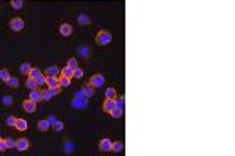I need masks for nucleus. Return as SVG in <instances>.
<instances>
[{"label":"nucleus","instance_id":"obj_1","mask_svg":"<svg viewBox=\"0 0 235 156\" xmlns=\"http://www.w3.org/2000/svg\"><path fill=\"white\" fill-rule=\"evenodd\" d=\"M111 42V35L107 31V30H100L97 35H96V44L97 45H107Z\"/></svg>","mask_w":235,"mask_h":156},{"label":"nucleus","instance_id":"obj_2","mask_svg":"<svg viewBox=\"0 0 235 156\" xmlns=\"http://www.w3.org/2000/svg\"><path fill=\"white\" fill-rule=\"evenodd\" d=\"M104 83H105V78H104L102 73H94V75L89 78V84H91L92 88H102Z\"/></svg>","mask_w":235,"mask_h":156},{"label":"nucleus","instance_id":"obj_3","mask_svg":"<svg viewBox=\"0 0 235 156\" xmlns=\"http://www.w3.org/2000/svg\"><path fill=\"white\" fill-rule=\"evenodd\" d=\"M8 25H10V28H11L13 31H20V30H24V27H25V23H24V20H22L20 17L11 19Z\"/></svg>","mask_w":235,"mask_h":156},{"label":"nucleus","instance_id":"obj_4","mask_svg":"<svg viewBox=\"0 0 235 156\" xmlns=\"http://www.w3.org/2000/svg\"><path fill=\"white\" fill-rule=\"evenodd\" d=\"M28 147H30V142H28L25 138H19V139L16 141V150H17V151H27Z\"/></svg>","mask_w":235,"mask_h":156},{"label":"nucleus","instance_id":"obj_5","mask_svg":"<svg viewBox=\"0 0 235 156\" xmlns=\"http://www.w3.org/2000/svg\"><path fill=\"white\" fill-rule=\"evenodd\" d=\"M72 25H70V23H61L60 25V28H58V31H60V35L61 36H70V35H72Z\"/></svg>","mask_w":235,"mask_h":156},{"label":"nucleus","instance_id":"obj_6","mask_svg":"<svg viewBox=\"0 0 235 156\" xmlns=\"http://www.w3.org/2000/svg\"><path fill=\"white\" fill-rule=\"evenodd\" d=\"M22 108L25 109V113H35L36 111V101H33V100H24V103H22Z\"/></svg>","mask_w":235,"mask_h":156},{"label":"nucleus","instance_id":"obj_7","mask_svg":"<svg viewBox=\"0 0 235 156\" xmlns=\"http://www.w3.org/2000/svg\"><path fill=\"white\" fill-rule=\"evenodd\" d=\"M111 145H113V142H111L108 138H104V139H100V142H99V148H100L102 151H111Z\"/></svg>","mask_w":235,"mask_h":156},{"label":"nucleus","instance_id":"obj_8","mask_svg":"<svg viewBox=\"0 0 235 156\" xmlns=\"http://www.w3.org/2000/svg\"><path fill=\"white\" fill-rule=\"evenodd\" d=\"M45 84L49 88L58 86V76H55V75H45Z\"/></svg>","mask_w":235,"mask_h":156},{"label":"nucleus","instance_id":"obj_9","mask_svg":"<svg viewBox=\"0 0 235 156\" xmlns=\"http://www.w3.org/2000/svg\"><path fill=\"white\" fill-rule=\"evenodd\" d=\"M14 126H16V129H19V131H25V129L28 128V123H27L25 119H17Z\"/></svg>","mask_w":235,"mask_h":156},{"label":"nucleus","instance_id":"obj_10","mask_svg":"<svg viewBox=\"0 0 235 156\" xmlns=\"http://www.w3.org/2000/svg\"><path fill=\"white\" fill-rule=\"evenodd\" d=\"M114 108H116V106H114V100L107 98V100L104 101V111H105V113H108V114H110Z\"/></svg>","mask_w":235,"mask_h":156},{"label":"nucleus","instance_id":"obj_11","mask_svg":"<svg viewBox=\"0 0 235 156\" xmlns=\"http://www.w3.org/2000/svg\"><path fill=\"white\" fill-rule=\"evenodd\" d=\"M82 91H83V94H85V97H92V94H94V88L89 84V83H86L83 88H82Z\"/></svg>","mask_w":235,"mask_h":156},{"label":"nucleus","instance_id":"obj_12","mask_svg":"<svg viewBox=\"0 0 235 156\" xmlns=\"http://www.w3.org/2000/svg\"><path fill=\"white\" fill-rule=\"evenodd\" d=\"M30 100H33V101H39V100H42L41 91H38V89H33V91H30Z\"/></svg>","mask_w":235,"mask_h":156},{"label":"nucleus","instance_id":"obj_13","mask_svg":"<svg viewBox=\"0 0 235 156\" xmlns=\"http://www.w3.org/2000/svg\"><path fill=\"white\" fill-rule=\"evenodd\" d=\"M19 70H20V73H22V75H28V73H30V70H32L30 63H22V64H20V67H19Z\"/></svg>","mask_w":235,"mask_h":156},{"label":"nucleus","instance_id":"obj_14","mask_svg":"<svg viewBox=\"0 0 235 156\" xmlns=\"http://www.w3.org/2000/svg\"><path fill=\"white\" fill-rule=\"evenodd\" d=\"M61 76H66V78H74V69H70V67H63L61 70Z\"/></svg>","mask_w":235,"mask_h":156},{"label":"nucleus","instance_id":"obj_15","mask_svg":"<svg viewBox=\"0 0 235 156\" xmlns=\"http://www.w3.org/2000/svg\"><path fill=\"white\" fill-rule=\"evenodd\" d=\"M61 73V70L57 67V66H52V67H47L45 69V75H55V76H58Z\"/></svg>","mask_w":235,"mask_h":156},{"label":"nucleus","instance_id":"obj_16","mask_svg":"<svg viewBox=\"0 0 235 156\" xmlns=\"http://www.w3.org/2000/svg\"><path fill=\"white\" fill-rule=\"evenodd\" d=\"M69 84H70V78H66V76L58 78V86L60 88H69Z\"/></svg>","mask_w":235,"mask_h":156},{"label":"nucleus","instance_id":"obj_17","mask_svg":"<svg viewBox=\"0 0 235 156\" xmlns=\"http://www.w3.org/2000/svg\"><path fill=\"white\" fill-rule=\"evenodd\" d=\"M122 150H124V144H122L121 141L113 142V145H111V151H114V153H119V151H122Z\"/></svg>","mask_w":235,"mask_h":156},{"label":"nucleus","instance_id":"obj_18","mask_svg":"<svg viewBox=\"0 0 235 156\" xmlns=\"http://www.w3.org/2000/svg\"><path fill=\"white\" fill-rule=\"evenodd\" d=\"M49 128H50L49 120H41V122L38 123V129H39V131H47Z\"/></svg>","mask_w":235,"mask_h":156},{"label":"nucleus","instance_id":"obj_19","mask_svg":"<svg viewBox=\"0 0 235 156\" xmlns=\"http://www.w3.org/2000/svg\"><path fill=\"white\" fill-rule=\"evenodd\" d=\"M5 83H6L8 88H17L19 86V80H17V78H14V76H10Z\"/></svg>","mask_w":235,"mask_h":156},{"label":"nucleus","instance_id":"obj_20","mask_svg":"<svg viewBox=\"0 0 235 156\" xmlns=\"http://www.w3.org/2000/svg\"><path fill=\"white\" fill-rule=\"evenodd\" d=\"M105 98H110V100H114V98H116V91H114V88H107V89H105Z\"/></svg>","mask_w":235,"mask_h":156},{"label":"nucleus","instance_id":"obj_21","mask_svg":"<svg viewBox=\"0 0 235 156\" xmlns=\"http://www.w3.org/2000/svg\"><path fill=\"white\" fill-rule=\"evenodd\" d=\"M10 5H11L13 10H20L24 6V0H11Z\"/></svg>","mask_w":235,"mask_h":156},{"label":"nucleus","instance_id":"obj_22","mask_svg":"<svg viewBox=\"0 0 235 156\" xmlns=\"http://www.w3.org/2000/svg\"><path fill=\"white\" fill-rule=\"evenodd\" d=\"M25 86H27V88H28L30 91H33V89H36V88H38V84H36V81L33 80V78H30V76H28V80L25 81Z\"/></svg>","mask_w":235,"mask_h":156},{"label":"nucleus","instance_id":"obj_23","mask_svg":"<svg viewBox=\"0 0 235 156\" xmlns=\"http://www.w3.org/2000/svg\"><path fill=\"white\" fill-rule=\"evenodd\" d=\"M122 114H124V111H122L121 108H114V109L110 113V116H113L114 119H119V117H122Z\"/></svg>","mask_w":235,"mask_h":156},{"label":"nucleus","instance_id":"obj_24","mask_svg":"<svg viewBox=\"0 0 235 156\" xmlns=\"http://www.w3.org/2000/svg\"><path fill=\"white\" fill-rule=\"evenodd\" d=\"M41 75V70L38 69V67H32V70H30V73H28V76L30 78H33V80H36V78Z\"/></svg>","mask_w":235,"mask_h":156},{"label":"nucleus","instance_id":"obj_25","mask_svg":"<svg viewBox=\"0 0 235 156\" xmlns=\"http://www.w3.org/2000/svg\"><path fill=\"white\" fill-rule=\"evenodd\" d=\"M11 75H10V72L6 70V69H0V80H3V81H6L8 78H10Z\"/></svg>","mask_w":235,"mask_h":156},{"label":"nucleus","instance_id":"obj_26","mask_svg":"<svg viewBox=\"0 0 235 156\" xmlns=\"http://www.w3.org/2000/svg\"><path fill=\"white\" fill-rule=\"evenodd\" d=\"M41 95H42V100H44V101H49V100H50V97H52V94H50V91H49V89L41 91Z\"/></svg>","mask_w":235,"mask_h":156},{"label":"nucleus","instance_id":"obj_27","mask_svg":"<svg viewBox=\"0 0 235 156\" xmlns=\"http://www.w3.org/2000/svg\"><path fill=\"white\" fill-rule=\"evenodd\" d=\"M67 67H70V69H75V67H79L77 60H75V58H69V60H67Z\"/></svg>","mask_w":235,"mask_h":156},{"label":"nucleus","instance_id":"obj_28","mask_svg":"<svg viewBox=\"0 0 235 156\" xmlns=\"http://www.w3.org/2000/svg\"><path fill=\"white\" fill-rule=\"evenodd\" d=\"M5 142H6V145H8V150L16 148V141H14L13 138H6V139H5Z\"/></svg>","mask_w":235,"mask_h":156},{"label":"nucleus","instance_id":"obj_29","mask_svg":"<svg viewBox=\"0 0 235 156\" xmlns=\"http://www.w3.org/2000/svg\"><path fill=\"white\" fill-rule=\"evenodd\" d=\"M35 81H36V84H38V86H44V84H45V75H42V73H41Z\"/></svg>","mask_w":235,"mask_h":156},{"label":"nucleus","instance_id":"obj_30","mask_svg":"<svg viewBox=\"0 0 235 156\" xmlns=\"http://www.w3.org/2000/svg\"><path fill=\"white\" fill-rule=\"evenodd\" d=\"M114 106L122 109V108H124V98H122V97H121V98H114Z\"/></svg>","mask_w":235,"mask_h":156},{"label":"nucleus","instance_id":"obj_31","mask_svg":"<svg viewBox=\"0 0 235 156\" xmlns=\"http://www.w3.org/2000/svg\"><path fill=\"white\" fill-rule=\"evenodd\" d=\"M82 76H83V69L75 67V69H74V78H79V80H80Z\"/></svg>","mask_w":235,"mask_h":156},{"label":"nucleus","instance_id":"obj_32","mask_svg":"<svg viewBox=\"0 0 235 156\" xmlns=\"http://www.w3.org/2000/svg\"><path fill=\"white\" fill-rule=\"evenodd\" d=\"M52 126H53V129H55V131H61V129L64 128V123H63V122H58V120H57V122H55Z\"/></svg>","mask_w":235,"mask_h":156},{"label":"nucleus","instance_id":"obj_33","mask_svg":"<svg viewBox=\"0 0 235 156\" xmlns=\"http://www.w3.org/2000/svg\"><path fill=\"white\" fill-rule=\"evenodd\" d=\"M60 89H61L60 86H52V88H49V91H50L52 95H58V94H60Z\"/></svg>","mask_w":235,"mask_h":156},{"label":"nucleus","instance_id":"obj_34","mask_svg":"<svg viewBox=\"0 0 235 156\" xmlns=\"http://www.w3.org/2000/svg\"><path fill=\"white\" fill-rule=\"evenodd\" d=\"M16 120H17V119L11 116V117L6 119V125H8V126H14V125H16Z\"/></svg>","mask_w":235,"mask_h":156},{"label":"nucleus","instance_id":"obj_35","mask_svg":"<svg viewBox=\"0 0 235 156\" xmlns=\"http://www.w3.org/2000/svg\"><path fill=\"white\" fill-rule=\"evenodd\" d=\"M6 150H8V145H6L5 139H2L0 141V151H6Z\"/></svg>","mask_w":235,"mask_h":156},{"label":"nucleus","instance_id":"obj_36","mask_svg":"<svg viewBox=\"0 0 235 156\" xmlns=\"http://www.w3.org/2000/svg\"><path fill=\"white\" fill-rule=\"evenodd\" d=\"M11 101H13V100H11L10 95H5V97L2 98V103H3V105H11Z\"/></svg>","mask_w":235,"mask_h":156},{"label":"nucleus","instance_id":"obj_37","mask_svg":"<svg viewBox=\"0 0 235 156\" xmlns=\"http://www.w3.org/2000/svg\"><path fill=\"white\" fill-rule=\"evenodd\" d=\"M80 22H83V23H89V19H88V17H85V16H80Z\"/></svg>","mask_w":235,"mask_h":156},{"label":"nucleus","instance_id":"obj_38","mask_svg":"<svg viewBox=\"0 0 235 156\" xmlns=\"http://www.w3.org/2000/svg\"><path fill=\"white\" fill-rule=\"evenodd\" d=\"M47 120H49V123H50V126H52V125H53V123L57 122V120H55V117H49V119H47Z\"/></svg>","mask_w":235,"mask_h":156},{"label":"nucleus","instance_id":"obj_39","mask_svg":"<svg viewBox=\"0 0 235 156\" xmlns=\"http://www.w3.org/2000/svg\"><path fill=\"white\" fill-rule=\"evenodd\" d=\"M0 141H2V138H0Z\"/></svg>","mask_w":235,"mask_h":156}]
</instances>
